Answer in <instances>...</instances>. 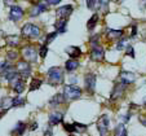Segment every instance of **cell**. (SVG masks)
<instances>
[{"label": "cell", "mask_w": 146, "mask_h": 136, "mask_svg": "<svg viewBox=\"0 0 146 136\" xmlns=\"http://www.w3.org/2000/svg\"><path fill=\"white\" fill-rule=\"evenodd\" d=\"M7 43L12 47H17L19 44V36L18 35H9L7 36Z\"/></svg>", "instance_id": "7402d4cb"}, {"label": "cell", "mask_w": 146, "mask_h": 136, "mask_svg": "<svg viewBox=\"0 0 146 136\" xmlns=\"http://www.w3.org/2000/svg\"><path fill=\"white\" fill-rule=\"evenodd\" d=\"M17 73H18L19 78L25 81L26 78H29V75L31 74V67L29 65L27 61H19L17 64Z\"/></svg>", "instance_id": "3957f363"}, {"label": "cell", "mask_w": 146, "mask_h": 136, "mask_svg": "<svg viewBox=\"0 0 146 136\" xmlns=\"http://www.w3.org/2000/svg\"><path fill=\"white\" fill-rule=\"evenodd\" d=\"M140 122L146 127V117H140Z\"/></svg>", "instance_id": "8d00e7d4"}, {"label": "cell", "mask_w": 146, "mask_h": 136, "mask_svg": "<svg viewBox=\"0 0 146 136\" xmlns=\"http://www.w3.org/2000/svg\"><path fill=\"white\" fill-rule=\"evenodd\" d=\"M72 13V5H64L56 11V16L58 19H67L69 16Z\"/></svg>", "instance_id": "8992f818"}, {"label": "cell", "mask_w": 146, "mask_h": 136, "mask_svg": "<svg viewBox=\"0 0 146 136\" xmlns=\"http://www.w3.org/2000/svg\"><path fill=\"white\" fill-rule=\"evenodd\" d=\"M25 130H26V125H25V123H23V122H18V123H17V126H16V128L13 130V132L17 133L18 136H22L23 132H25Z\"/></svg>", "instance_id": "cb8c5ba5"}, {"label": "cell", "mask_w": 146, "mask_h": 136, "mask_svg": "<svg viewBox=\"0 0 146 136\" xmlns=\"http://www.w3.org/2000/svg\"><path fill=\"white\" fill-rule=\"evenodd\" d=\"M65 51H66V53L70 56V58H71V60H76V58L80 57V55H82V49H80L79 47H75V45L67 47Z\"/></svg>", "instance_id": "2e32d148"}, {"label": "cell", "mask_w": 146, "mask_h": 136, "mask_svg": "<svg viewBox=\"0 0 146 136\" xmlns=\"http://www.w3.org/2000/svg\"><path fill=\"white\" fill-rule=\"evenodd\" d=\"M143 106H146V97L143 99Z\"/></svg>", "instance_id": "74e56055"}, {"label": "cell", "mask_w": 146, "mask_h": 136, "mask_svg": "<svg viewBox=\"0 0 146 136\" xmlns=\"http://www.w3.org/2000/svg\"><path fill=\"white\" fill-rule=\"evenodd\" d=\"M119 79H120L121 84L128 86V84H131V83L135 82L136 75H135V73H131V71H121L120 75H119Z\"/></svg>", "instance_id": "ba28073f"}, {"label": "cell", "mask_w": 146, "mask_h": 136, "mask_svg": "<svg viewBox=\"0 0 146 136\" xmlns=\"http://www.w3.org/2000/svg\"><path fill=\"white\" fill-rule=\"evenodd\" d=\"M114 135H115V136H128L127 130H125V127H124V125H121V123H119V125L116 126L115 131H114Z\"/></svg>", "instance_id": "44dd1931"}, {"label": "cell", "mask_w": 146, "mask_h": 136, "mask_svg": "<svg viewBox=\"0 0 146 136\" xmlns=\"http://www.w3.org/2000/svg\"><path fill=\"white\" fill-rule=\"evenodd\" d=\"M47 52H48V47L47 45H41L40 48H39V55H40V57H43L44 58L45 56H47Z\"/></svg>", "instance_id": "4dcf8cb0"}, {"label": "cell", "mask_w": 146, "mask_h": 136, "mask_svg": "<svg viewBox=\"0 0 146 136\" xmlns=\"http://www.w3.org/2000/svg\"><path fill=\"white\" fill-rule=\"evenodd\" d=\"M108 35L109 38H120L123 36V31L121 30H113V29H108Z\"/></svg>", "instance_id": "d4e9b609"}, {"label": "cell", "mask_w": 146, "mask_h": 136, "mask_svg": "<svg viewBox=\"0 0 146 136\" xmlns=\"http://www.w3.org/2000/svg\"><path fill=\"white\" fill-rule=\"evenodd\" d=\"M23 105H25V99H22V97H13V108L23 106Z\"/></svg>", "instance_id": "83f0119b"}, {"label": "cell", "mask_w": 146, "mask_h": 136, "mask_svg": "<svg viewBox=\"0 0 146 136\" xmlns=\"http://www.w3.org/2000/svg\"><path fill=\"white\" fill-rule=\"evenodd\" d=\"M48 79H49L52 86L64 83V71L58 66H53L48 70Z\"/></svg>", "instance_id": "6da1fadb"}, {"label": "cell", "mask_w": 146, "mask_h": 136, "mask_svg": "<svg viewBox=\"0 0 146 136\" xmlns=\"http://www.w3.org/2000/svg\"><path fill=\"white\" fill-rule=\"evenodd\" d=\"M22 34L29 36V38H36V36L40 35V29L34 23H26L22 27Z\"/></svg>", "instance_id": "277c9868"}, {"label": "cell", "mask_w": 146, "mask_h": 136, "mask_svg": "<svg viewBox=\"0 0 146 136\" xmlns=\"http://www.w3.org/2000/svg\"><path fill=\"white\" fill-rule=\"evenodd\" d=\"M66 26H67V19H57V22L54 23V27H56V31L58 34H62L66 31Z\"/></svg>", "instance_id": "ac0fdd59"}, {"label": "cell", "mask_w": 146, "mask_h": 136, "mask_svg": "<svg viewBox=\"0 0 146 136\" xmlns=\"http://www.w3.org/2000/svg\"><path fill=\"white\" fill-rule=\"evenodd\" d=\"M36 56H38V52H36V48L35 47L29 45V47L23 48V57H25L26 61L34 62L36 60Z\"/></svg>", "instance_id": "9c48e42d"}, {"label": "cell", "mask_w": 146, "mask_h": 136, "mask_svg": "<svg viewBox=\"0 0 146 136\" xmlns=\"http://www.w3.org/2000/svg\"><path fill=\"white\" fill-rule=\"evenodd\" d=\"M65 103V96L64 93H56L54 96L49 100V105L50 106H60L61 104Z\"/></svg>", "instance_id": "e0dca14e"}, {"label": "cell", "mask_w": 146, "mask_h": 136, "mask_svg": "<svg viewBox=\"0 0 146 136\" xmlns=\"http://www.w3.org/2000/svg\"><path fill=\"white\" fill-rule=\"evenodd\" d=\"M44 136H52V128L48 127L47 130H45V132H44Z\"/></svg>", "instance_id": "d590c367"}, {"label": "cell", "mask_w": 146, "mask_h": 136, "mask_svg": "<svg viewBox=\"0 0 146 136\" xmlns=\"http://www.w3.org/2000/svg\"><path fill=\"white\" fill-rule=\"evenodd\" d=\"M23 17V9L21 8V7L18 5H13L11 8V11H9V18L12 19V21H19V19Z\"/></svg>", "instance_id": "30bf717a"}, {"label": "cell", "mask_w": 146, "mask_h": 136, "mask_svg": "<svg viewBox=\"0 0 146 136\" xmlns=\"http://www.w3.org/2000/svg\"><path fill=\"white\" fill-rule=\"evenodd\" d=\"M124 91H125V86L121 83H116L115 86H114V89L113 92H111V100H116V99H119V97L123 96Z\"/></svg>", "instance_id": "4fadbf2b"}, {"label": "cell", "mask_w": 146, "mask_h": 136, "mask_svg": "<svg viewBox=\"0 0 146 136\" xmlns=\"http://www.w3.org/2000/svg\"><path fill=\"white\" fill-rule=\"evenodd\" d=\"M12 84V88H13V91L16 92V93H22L23 89H25V81L23 79H21V78H16L14 81L11 82Z\"/></svg>", "instance_id": "7c38bea8"}, {"label": "cell", "mask_w": 146, "mask_h": 136, "mask_svg": "<svg viewBox=\"0 0 146 136\" xmlns=\"http://www.w3.org/2000/svg\"><path fill=\"white\" fill-rule=\"evenodd\" d=\"M96 1H93V0H92V1H87V7H88V8H93L94 5H96Z\"/></svg>", "instance_id": "e575fe53"}, {"label": "cell", "mask_w": 146, "mask_h": 136, "mask_svg": "<svg viewBox=\"0 0 146 136\" xmlns=\"http://www.w3.org/2000/svg\"><path fill=\"white\" fill-rule=\"evenodd\" d=\"M57 35H58V33L57 31H54V33H50V34H48L47 35V39H45V45H48V44H50V43L54 40L56 38H57Z\"/></svg>", "instance_id": "4316f807"}, {"label": "cell", "mask_w": 146, "mask_h": 136, "mask_svg": "<svg viewBox=\"0 0 146 136\" xmlns=\"http://www.w3.org/2000/svg\"><path fill=\"white\" fill-rule=\"evenodd\" d=\"M75 132H84L87 130V125H80V123H74Z\"/></svg>", "instance_id": "f546056e"}, {"label": "cell", "mask_w": 146, "mask_h": 136, "mask_svg": "<svg viewBox=\"0 0 146 136\" xmlns=\"http://www.w3.org/2000/svg\"><path fill=\"white\" fill-rule=\"evenodd\" d=\"M109 123H110V121H109L108 114H104L98 119V122H97V128H98L101 136H106V133H108V131H109Z\"/></svg>", "instance_id": "5b68a950"}, {"label": "cell", "mask_w": 146, "mask_h": 136, "mask_svg": "<svg viewBox=\"0 0 146 136\" xmlns=\"http://www.w3.org/2000/svg\"><path fill=\"white\" fill-rule=\"evenodd\" d=\"M0 108L4 109V111L13 108V97H4L1 100V104H0Z\"/></svg>", "instance_id": "ffe728a7"}, {"label": "cell", "mask_w": 146, "mask_h": 136, "mask_svg": "<svg viewBox=\"0 0 146 136\" xmlns=\"http://www.w3.org/2000/svg\"><path fill=\"white\" fill-rule=\"evenodd\" d=\"M64 96L67 100H76L82 96V89L76 86H72V84H67L64 88Z\"/></svg>", "instance_id": "7a4b0ae2"}, {"label": "cell", "mask_w": 146, "mask_h": 136, "mask_svg": "<svg viewBox=\"0 0 146 136\" xmlns=\"http://www.w3.org/2000/svg\"><path fill=\"white\" fill-rule=\"evenodd\" d=\"M127 55L131 56V57H135V49H133V47L128 45V47H127Z\"/></svg>", "instance_id": "d6a6232c"}, {"label": "cell", "mask_w": 146, "mask_h": 136, "mask_svg": "<svg viewBox=\"0 0 146 136\" xmlns=\"http://www.w3.org/2000/svg\"><path fill=\"white\" fill-rule=\"evenodd\" d=\"M104 55H105L104 48H101L100 45L92 47V49H91V58L92 60H94V61H101L102 58H104Z\"/></svg>", "instance_id": "8fae6325"}, {"label": "cell", "mask_w": 146, "mask_h": 136, "mask_svg": "<svg viewBox=\"0 0 146 136\" xmlns=\"http://www.w3.org/2000/svg\"><path fill=\"white\" fill-rule=\"evenodd\" d=\"M84 83H86V88L89 93L94 91V87H96V75L92 74V73H88L84 77Z\"/></svg>", "instance_id": "52a82bcc"}, {"label": "cell", "mask_w": 146, "mask_h": 136, "mask_svg": "<svg viewBox=\"0 0 146 136\" xmlns=\"http://www.w3.org/2000/svg\"><path fill=\"white\" fill-rule=\"evenodd\" d=\"M47 11V4H44V3H38L34 8H31V11H30V16L31 17H36V16H39V14H41L43 12H45Z\"/></svg>", "instance_id": "9a60e30c"}, {"label": "cell", "mask_w": 146, "mask_h": 136, "mask_svg": "<svg viewBox=\"0 0 146 136\" xmlns=\"http://www.w3.org/2000/svg\"><path fill=\"white\" fill-rule=\"evenodd\" d=\"M136 34H137V27H136V25H133V27L131 29V38H135Z\"/></svg>", "instance_id": "836d02e7"}, {"label": "cell", "mask_w": 146, "mask_h": 136, "mask_svg": "<svg viewBox=\"0 0 146 136\" xmlns=\"http://www.w3.org/2000/svg\"><path fill=\"white\" fill-rule=\"evenodd\" d=\"M78 67H79V62L76 61V60H67L66 64H65V69H66V71L69 73H72L74 70H76Z\"/></svg>", "instance_id": "d6986e66"}, {"label": "cell", "mask_w": 146, "mask_h": 136, "mask_svg": "<svg viewBox=\"0 0 146 136\" xmlns=\"http://www.w3.org/2000/svg\"><path fill=\"white\" fill-rule=\"evenodd\" d=\"M128 44V40L127 39H120L118 42V44H116V49L118 51H121L123 48H125V45Z\"/></svg>", "instance_id": "f1b7e54d"}, {"label": "cell", "mask_w": 146, "mask_h": 136, "mask_svg": "<svg viewBox=\"0 0 146 136\" xmlns=\"http://www.w3.org/2000/svg\"><path fill=\"white\" fill-rule=\"evenodd\" d=\"M97 21H98V14H93V16H92L91 18H89L88 23H87V29H88L89 31L93 30L94 26L97 25Z\"/></svg>", "instance_id": "603a6c76"}, {"label": "cell", "mask_w": 146, "mask_h": 136, "mask_svg": "<svg viewBox=\"0 0 146 136\" xmlns=\"http://www.w3.org/2000/svg\"><path fill=\"white\" fill-rule=\"evenodd\" d=\"M4 113H5V111H3V113H0V118H1V117L4 115Z\"/></svg>", "instance_id": "f35d334b"}, {"label": "cell", "mask_w": 146, "mask_h": 136, "mask_svg": "<svg viewBox=\"0 0 146 136\" xmlns=\"http://www.w3.org/2000/svg\"><path fill=\"white\" fill-rule=\"evenodd\" d=\"M62 119H64V113L62 111H53V113L49 114V118H48L50 126L58 125L60 122H62Z\"/></svg>", "instance_id": "5bb4252c"}, {"label": "cell", "mask_w": 146, "mask_h": 136, "mask_svg": "<svg viewBox=\"0 0 146 136\" xmlns=\"http://www.w3.org/2000/svg\"><path fill=\"white\" fill-rule=\"evenodd\" d=\"M64 128L67 131V132H75V126H74V123L72 125H70V123H65L64 125Z\"/></svg>", "instance_id": "1f68e13d"}, {"label": "cell", "mask_w": 146, "mask_h": 136, "mask_svg": "<svg viewBox=\"0 0 146 136\" xmlns=\"http://www.w3.org/2000/svg\"><path fill=\"white\" fill-rule=\"evenodd\" d=\"M41 83H43V82H41L40 79H33V82H31V84H30V88H29V91L33 92V91H35V89H39V88H40V86H41Z\"/></svg>", "instance_id": "484cf974"}]
</instances>
